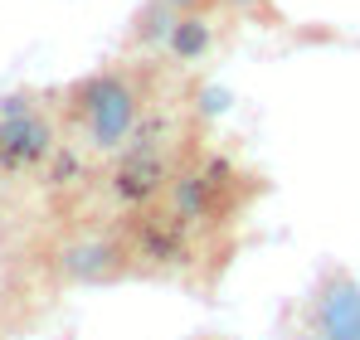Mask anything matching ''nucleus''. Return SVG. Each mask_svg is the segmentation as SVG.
<instances>
[{
  "label": "nucleus",
  "instance_id": "1",
  "mask_svg": "<svg viewBox=\"0 0 360 340\" xmlns=\"http://www.w3.org/2000/svg\"><path fill=\"white\" fill-rule=\"evenodd\" d=\"M73 117H78V131L88 136L93 151L117 156L141 131V93L127 73L103 68V73H93L73 88Z\"/></svg>",
  "mask_w": 360,
  "mask_h": 340
},
{
  "label": "nucleus",
  "instance_id": "2",
  "mask_svg": "<svg viewBox=\"0 0 360 340\" xmlns=\"http://www.w3.org/2000/svg\"><path fill=\"white\" fill-rule=\"evenodd\" d=\"M54 151V126L25 98L0 103V166L5 170H30L39 161H49Z\"/></svg>",
  "mask_w": 360,
  "mask_h": 340
},
{
  "label": "nucleus",
  "instance_id": "3",
  "mask_svg": "<svg viewBox=\"0 0 360 340\" xmlns=\"http://www.w3.org/2000/svg\"><path fill=\"white\" fill-rule=\"evenodd\" d=\"M171 166H166V151L151 141V136H131L117 151V170H112V195L122 204H151L161 190H171Z\"/></svg>",
  "mask_w": 360,
  "mask_h": 340
},
{
  "label": "nucleus",
  "instance_id": "4",
  "mask_svg": "<svg viewBox=\"0 0 360 340\" xmlns=\"http://www.w3.org/2000/svg\"><path fill=\"white\" fill-rule=\"evenodd\" d=\"M311 336L321 340H360V277L356 273H326L311 292Z\"/></svg>",
  "mask_w": 360,
  "mask_h": 340
},
{
  "label": "nucleus",
  "instance_id": "5",
  "mask_svg": "<svg viewBox=\"0 0 360 340\" xmlns=\"http://www.w3.org/2000/svg\"><path fill=\"white\" fill-rule=\"evenodd\" d=\"M224 190H229V170L219 166V161H205V166L180 170L176 180H171V190H166V200H171V214H176L180 224L195 228V224H205V219L219 214Z\"/></svg>",
  "mask_w": 360,
  "mask_h": 340
},
{
  "label": "nucleus",
  "instance_id": "6",
  "mask_svg": "<svg viewBox=\"0 0 360 340\" xmlns=\"http://www.w3.org/2000/svg\"><path fill=\"white\" fill-rule=\"evenodd\" d=\"M127 243L112 238V233H83V238H73V243H63L59 248V273L68 282H112L127 273Z\"/></svg>",
  "mask_w": 360,
  "mask_h": 340
},
{
  "label": "nucleus",
  "instance_id": "7",
  "mask_svg": "<svg viewBox=\"0 0 360 340\" xmlns=\"http://www.w3.org/2000/svg\"><path fill=\"white\" fill-rule=\"evenodd\" d=\"M185 253V224L176 214H161V219H146L141 224V258L151 263H176Z\"/></svg>",
  "mask_w": 360,
  "mask_h": 340
},
{
  "label": "nucleus",
  "instance_id": "8",
  "mask_svg": "<svg viewBox=\"0 0 360 340\" xmlns=\"http://www.w3.org/2000/svg\"><path fill=\"white\" fill-rule=\"evenodd\" d=\"M210 44H214V30H210V20L195 10V15H180L176 30H171V58H180V63H200V58L210 54Z\"/></svg>",
  "mask_w": 360,
  "mask_h": 340
},
{
  "label": "nucleus",
  "instance_id": "9",
  "mask_svg": "<svg viewBox=\"0 0 360 340\" xmlns=\"http://www.w3.org/2000/svg\"><path fill=\"white\" fill-rule=\"evenodd\" d=\"M176 20H180V15L171 10V5L146 0V5H141V15H136V39H141V44H151V49H161V44H171Z\"/></svg>",
  "mask_w": 360,
  "mask_h": 340
},
{
  "label": "nucleus",
  "instance_id": "10",
  "mask_svg": "<svg viewBox=\"0 0 360 340\" xmlns=\"http://www.w3.org/2000/svg\"><path fill=\"white\" fill-rule=\"evenodd\" d=\"M161 5H171L176 15H195V10H200V0H161Z\"/></svg>",
  "mask_w": 360,
  "mask_h": 340
},
{
  "label": "nucleus",
  "instance_id": "11",
  "mask_svg": "<svg viewBox=\"0 0 360 340\" xmlns=\"http://www.w3.org/2000/svg\"><path fill=\"white\" fill-rule=\"evenodd\" d=\"M292 340H321V336H311V331H307V336H292Z\"/></svg>",
  "mask_w": 360,
  "mask_h": 340
}]
</instances>
